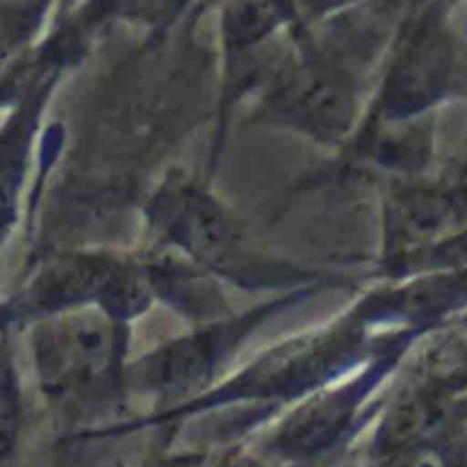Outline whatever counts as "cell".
Masks as SVG:
<instances>
[{
  "label": "cell",
  "instance_id": "obj_1",
  "mask_svg": "<svg viewBox=\"0 0 467 467\" xmlns=\"http://www.w3.org/2000/svg\"><path fill=\"white\" fill-rule=\"evenodd\" d=\"M39 342L44 381L59 400L82 397L99 388L119 356L117 324L96 310L62 313Z\"/></svg>",
  "mask_w": 467,
  "mask_h": 467
},
{
  "label": "cell",
  "instance_id": "obj_2",
  "mask_svg": "<svg viewBox=\"0 0 467 467\" xmlns=\"http://www.w3.org/2000/svg\"><path fill=\"white\" fill-rule=\"evenodd\" d=\"M162 213L169 214V233L176 244L185 246L194 258L231 272H242L244 263L254 265L244 233L208 194L181 190L176 199L164 203Z\"/></svg>",
  "mask_w": 467,
  "mask_h": 467
},
{
  "label": "cell",
  "instance_id": "obj_3",
  "mask_svg": "<svg viewBox=\"0 0 467 467\" xmlns=\"http://www.w3.org/2000/svg\"><path fill=\"white\" fill-rule=\"evenodd\" d=\"M283 108L319 130H340L349 121V89L336 68L322 64L299 67L281 87Z\"/></svg>",
  "mask_w": 467,
  "mask_h": 467
},
{
  "label": "cell",
  "instance_id": "obj_4",
  "mask_svg": "<svg viewBox=\"0 0 467 467\" xmlns=\"http://www.w3.org/2000/svg\"><path fill=\"white\" fill-rule=\"evenodd\" d=\"M21 427V404H18L16 381L5 365H0V461L7 459L16 447Z\"/></svg>",
  "mask_w": 467,
  "mask_h": 467
},
{
  "label": "cell",
  "instance_id": "obj_5",
  "mask_svg": "<svg viewBox=\"0 0 467 467\" xmlns=\"http://www.w3.org/2000/svg\"><path fill=\"white\" fill-rule=\"evenodd\" d=\"M208 461V456L203 454H182L173 456V459H162V456H158V459H153L144 467H205Z\"/></svg>",
  "mask_w": 467,
  "mask_h": 467
}]
</instances>
